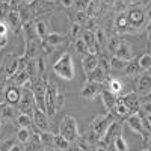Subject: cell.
Segmentation results:
<instances>
[{"label": "cell", "instance_id": "cell-10", "mask_svg": "<svg viewBox=\"0 0 151 151\" xmlns=\"http://www.w3.org/2000/svg\"><path fill=\"white\" fill-rule=\"evenodd\" d=\"M103 91L101 83H95V82H88L83 85L82 91H80V97L85 100H94L97 95H100V92Z\"/></svg>", "mask_w": 151, "mask_h": 151}, {"label": "cell", "instance_id": "cell-48", "mask_svg": "<svg viewBox=\"0 0 151 151\" xmlns=\"http://www.w3.org/2000/svg\"><path fill=\"white\" fill-rule=\"evenodd\" d=\"M141 109H142V112H145V115H151V101L141 104Z\"/></svg>", "mask_w": 151, "mask_h": 151}, {"label": "cell", "instance_id": "cell-19", "mask_svg": "<svg viewBox=\"0 0 151 151\" xmlns=\"http://www.w3.org/2000/svg\"><path fill=\"white\" fill-rule=\"evenodd\" d=\"M40 141L44 151H52L55 148V134L50 132H40Z\"/></svg>", "mask_w": 151, "mask_h": 151}, {"label": "cell", "instance_id": "cell-29", "mask_svg": "<svg viewBox=\"0 0 151 151\" xmlns=\"http://www.w3.org/2000/svg\"><path fill=\"white\" fill-rule=\"evenodd\" d=\"M0 112H2L3 119H14L15 118L14 109H12L11 104H0Z\"/></svg>", "mask_w": 151, "mask_h": 151}, {"label": "cell", "instance_id": "cell-3", "mask_svg": "<svg viewBox=\"0 0 151 151\" xmlns=\"http://www.w3.org/2000/svg\"><path fill=\"white\" fill-rule=\"evenodd\" d=\"M125 14H127V20H129V27L139 29L147 23V15L142 3H132Z\"/></svg>", "mask_w": 151, "mask_h": 151}, {"label": "cell", "instance_id": "cell-11", "mask_svg": "<svg viewBox=\"0 0 151 151\" xmlns=\"http://www.w3.org/2000/svg\"><path fill=\"white\" fill-rule=\"evenodd\" d=\"M6 20H8V26L14 30V33H18L23 29V20H21V14L17 8H11L6 14Z\"/></svg>", "mask_w": 151, "mask_h": 151}, {"label": "cell", "instance_id": "cell-6", "mask_svg": "<svg viewBox=\"0 0 151 151\" xmlns=\"http://www.w3.org/2000/svg\"><path fill=\"white\" fill-rule=\"evenodd\" d=\"M127 125L132 129V132L137 133L144 141H147V132H145V124H144V118L139 115L137 112L132 113V115H129L127 118Z\"/></svg>", "mask_w": 151, "mask_h": 151}, {"label": "cell", "instance_id": "cell-2", "mask_svg": "<svg viewBox=\"0 0 151 151\" xmlns=\"http://www.w3.org/2000/svg\"><path fill=\"white\" fill-rule=\"evenodd\" d=\"M59 133L65 137L67 141H70L71 144H74L76 141L80 137L79 134V129H77V121H76L74 116L71 115H65L60 119L59 124Z\"/></svg>", "mask_w": 151, "mask_h": 151}, {"label": "cell", "instance_id": "cell-60", "mask_svg": "<svg viewBox=\"0 0 151 151\" xmlns=\"http://www.w3.org/2000/svg\"><path fill=\"white\" fill-rule=\"evenodd\" d=\"M144 151H151V150H144Z\"/></svg>", "mask_w": 151, "mask_h": 151}, {"label": "cell", "instance_id": "cell-46", "mask_svg": "<svg viewBox=\"0 0 151 151\" xmlns=\"http://www.w3.org/2000/svg\"><path fill=\"white\" fill-rule=\"evenodd\" d=\"M8 32H9V26L6 21H0V35L2 36H8Z\"/></svg>", "mask_w": 151, "mask_h": 151}, {"label": "cell", "instance_id": "cell-41", "mask_svg": "<svg viewBox=\"0 0 151 151\" xmlns=\"http://www.w3.org/2000/svg\"><path fill=\"white\" fill-rule=\"evenodd\" d=\"M89 5H91V0H74L76 11H88Z\"/></svg>", "mask_w": 151, "mask_h": 151}, {"label": "cell", "instance_id": "cell-25", "mask_svg": "<svg viewBox=\"0 0 151 151\" xmlns=\"http://www.w3.org/2000/svg\"><path fill=\"white\" fill-rule=\"evenodd\" d=\"M42 40H45L50 45H53L55 48L58 47V45H60L62 42H64V35H60V33H58V32H50L45 38H42Z\"/></svg>", "mask_w": 151, "mask_h": 151}, {"label": "cell", "instance_id": "cell-5", "mask_svg": "<svg viewBox=\"0 0 151 151\" xmlns=\"http://www.w3.org/2000/svg\"><path fill=\"white\" fill-rule=\"evenodd\" d=\"M18 106H20V112L21 113L33 116V112H35V98H33L32 89H23L21 91V98H20Z\"/></svg>", "mask_w": 151, "mask_h": 151}, {"label": "cell", "instance_id": "cell-13", "mask_svg": "<svg viewBox=\"0 0 151 151\" xmlns=\"http://www.w3.org/2000/svg\"><path fill=\"white\" fill-rule=\"evenodd\" d=\"M24 55H26L27 59H36L38 56L41 55V40H40V36H35V38L27 40L26 53Z\"/></svg>", "mask_w": 151, "mask_h": 151}, {"label": "cell", "instance_id": "cell-37", "mask_svg": "<svg viewBox=\"0 0 151 151\" xmlns=\"http://www.w3.org/2000/svg\"><path fill=\"white\" fill-rule=\"evenodd\" d=\"M27 79H30V74L27 73L26 68H24V70H21L20 73L15 74V85H17V86H21Z\"/></svg>", "mask_w": 151, "mask_h": 151}, {"label": "cell", "instance_id": "cell-56", "mask_svg": "<svg viewBox=\"0 0 151 151\" xmlns=\"http://www.w3.org/2000/svg\"><path fill=\"white\" fill-rule=\"evenodd\" d=\"M148 145H150V148H151V134L148 136Z\"/></svg>", "mask_w": 151, "mask_h": 151}, {"label": "cell", "instance_id": "cell-55", "mask_svg": "<svg viewBox=\"0 0 151 151\" xmlns=\"http://www.w3.org/2000/svg\"><path fill=\"white\" fill-rule=\"evenodd\" d=\"M147 119H148V122H150V129H151V115H147Z\"/></svg>", "mask_w": 151, "mask_h": 151}, {"label": "cell", "instance_id": "cell-8", "mask_svg": "<svg viewBox=\"0 0 151 151\" xmlns=\"http://www.w3.org/2000/svg\"><path fill=\"white\" fill-rule=\"evenodd\" d=\"M121 133H122V125H121V122L112 121V122L109 124V127L106 129V132L103 133V136L100 137V141H101L104 145H110V144H113V141L116 139V136L121 134Z\"/></svg>", "mask_w": 151, "mask_h": 151}, {"label": "cell", "instance_id": "cell-57", "mask_svg": "<svg viewBox=\"0 0 151 151\" xmlns=\"http://www.w3.org/2000/svg\"><path fill=\"white\" fill-rule=\"evenodd\" d=\"M21 2H23V3H30L32 0H21Z\"/></svg>", "mask_w": 151, "mask_h": 151}, {"label": "cell", "instance_id": "cell-31", "mask_svg": "<svg viewBox=\"0 0 151 151\" xmlns=\"http://www.w3.org/2000/svg\"><path fill=\"white\" fill-rule=\"evenodd\" d=\"M32 116L30 115H24V113H20V115L17 116V124L20 125V127H26V129H30L32 125Z\"/></svg>", "mask_w": 151, "mask_h": 151}, {"label": "cell", "instance_id": "cell-42", "mask_svg": "<svg viewBox=\"0 0 151 151\" xmlns=\"http://www.w3.org/2000/svg\"><path fill=\"white\" fill-rule=\"evenodd\" d=\"M74 21H76V24H80V26H82L83 23L88 21V14L85 11H77L74 14Z\"/></svg>", "mask_w": 151, "mask_h": 151}, {"label": "cell", "instance_id": "cell-38", "mask_svg": "<svg viewBox=\"0 0 151 151\" xmlns=\"http://www.w3.org/2000/svg\"><path fill=\"white\" fill-rule=\"evenodd\" d=\"M74 50L77 53H80V55H86L88 53V45H86V42L82 40V38H79V40L74 41Z\"/></svg>", "mask_w": 151, "mask_h": 151}, {"label": "cell", "instance_id": "cell-1", "mask_svg": "<svg viewBox=\"0 0 151 151\" xmlns=\"http://www.w3.org/2000/svg\"><path fill=\"white\" fill-rule=\"evenodd\" d=\"M53 73L58 77L64 79V80H73L76 76V70H74V60L70 52H65L55 64H53Z\"/></svg>", "mask_w": 151, "mask_h": 151}, {"label": "cell", "instance_id": "cell-35", "mask_svg": "<svg viewBox=\"0 0 151 151\" xmlns=\"http://www.w3.org/2000/svg\"><path fill=\"white\" fill-rule=\"evenodd\" d=\"M82 33H83V29H82L80 24L73 23L71 27H70V36H71V40H74V41L79 40V36H82Z\"/></svg>", "mask_w": 151, "mask_h": 151}, {"label": "cell", "instance_id": "cell-23", "mask_svg": "<svg viewBox=\"0 0 151 151\" xmlns=\"http://www.w3.org/2000/svg\"><path fill=\"white\" fill-rule=\"evenodd\" d=\"M55 148L60 150V151H71V142L67 141L60 133L55 134Z\"/></svg>", "mask_w": 151, "mask_h": 151}, {"label": "cell", "instance_id": "cell-14", "mask_svg": "<svg viewBox=\"0 0 151 151\" xmlns=\"http://www.w3.org/2000/svg\"><path fill=\"white\" fill-rule=\"evenodd\" d=\"M118 101H121L122 104H125L129 107L130 112H137L141 109V101H139V95H137L136 92H129V94H125L124 97L121 98H116Z\"/></svg>", "mask_w": 151, "mask_h": 151}, {"label": "cell", "instance_id": "cell-49", "mask_svg": "<svg viewBox=\"0 0 151 151\" xmlns=\"http://www.w3.org/2000/svg\"><path fill=\"white\" fill-rule=\"evenodd\" d=\"M6 76H2L0 74V92H3L5 89H6Z\"/></svg>", "mask_w": 151, "mask_h": 151}, {"label": "cell", "instance_id": "cell-40", "mask_svg": "<svg viewBox=\"0 0 151 151\" xmlns=\"http://www.w3.org/2000/svg\"><path fill=\"white\" fill-rule=\"evenodd\" d=\"M98 64H100L98 67L101 68L106 74H107V73H109V70L112 68V67H110V58H106V56H100V59H98Z\"/></svg>", "mask_w": 151, "mask_h": 151}, {"label": "cell", "instance_id": "cell-26", "mask_svg": "<svg viewBox=\"0 0 151 151\" xmlns=\"http://www.w3.org/2000/svg\"><path fill=\"white\" fill-rule=\"evenodd\" d=\"M122 82L121 80H118V79H110L109 80V85H107V91H110L113 95H118V94H121V91H122Z\"/></svg>", "mask_w": 151, "mask_h": 151}, {"label": "cell", "instance_id": "cell-47", "mask_svg": "<svg viewBox=\"0 0 151 151\" xmlns=\"http://www.w3.org/2000/svg\"><path fill=\"white\" fill-rule=\"evenodd\" d=\"M118 44H119V42H118V41L115 40V38H113V40H110V41H109V42H107L106 45H107V48H109V50H112V52L115 53V50H116Z\"/></svg>", "mask_w": 151, "mask_h": 151}, {"label": "cell", "instance_id": "cell-32", "mask_svg": "<svg viewBox=\"0 0 151 151\" xmlns=\"http://www.w3.org/2000/svg\"><path fill=\"white\" fill-rule=\"evenodd\" d=\"M125 74H129V76H134L137 71L141 70V67H139V64H137V60H134V59H132V60H129L127 62V65H125Z\"/></svg>", "mask_w": 151, "mask_h": 151}, {"label": "cell", "instance_id": "cell-12", "mask_svg": "<svg viewBox=\"0 0 151 151\" xmlns=\"http://www.w3.org/2000/svg\"><path fill=\"white\" fill-rule=\"evenodd\" d=\"M32 119H33V125L36 129H40L41 132H50V121H48V115L45 112L35 109Z\"/></svg>", "mask_w": 151, "mask_h": 151}, {"label": "cell", "instance_id": "cell-27", "mask_svg": "<svg viewBox=\"0 0 151 151\" xmlns=\"http://www.w3.org/2000/svg\"><path fill=\"white\" fill-rule=\"evenodd\" d=\"M30 136H32V132L30 129H26V127H20L18 132H17V141L20 144H27V141L30 139Z\"/></svg>", "mask_w": 151, "mask_h": 151}, {"label": "cell", "instance_id": "cell-30", "mask_svg": "<svg viewBox=\"0 0 151 151\" xmlns=\"http://www.w3.org/2000/svg\"><path fill=\"white\" fill-rule=\"evenodd\" d=\"M113 147H115L116 151H129V145H127V142H125L122 133L118 134V136H116V139L113 141Z\"/></svg>", "mask_w": 151, "mask_h": 151}, {"label": "cell", "instance_id": "cell-43", "mask_svg": "<svg viewBox=\"0 0 151 151\" xmlns=\"http://www.w3.org/2000/svg\"><path fill=\"white\" fill-rule=\"evenodd\" d=\"M41 52H42L44 55H50V53L55 52V47L50 45L45 40H41Z\"/></svg>", "mask_w": 151, "mask_h": 151}, {"label": "cell", "instance_id": "cell-28", "mask_svg": "<svg viewBox=\"0 0 151 151\" xmlns=\"http://www.w3.org/2000/svg\"><path fill=\"white\" fill-rule=\"evenodd\" d=\"M94 35H95V41H97L98 47H106V44H107L106 30H104V29H101V27H98V29L94 32Z\"/></svg>", "mask_w": 151, "mask_h": 151}, {"label": "cell", "instance_id": "cell-51", "mask_svg": "<svg viewBox=\"0 0 151 151\" xmlns=\"http://www.w3.org/2000/svg\"><path fill=\"white\" fill-rule=\"evenodd\" d=\"M8 44V36H2L0 35V50H3Z\"/></svg>", "mask_w": 151, "mask_h": 151}, {"label": "cell", "instance_id": "cell-22", "mask_svg": "<svg viewBox=\"0 0 151 151\" xmlns=\"http://www.w3.org/2000/svg\"><path fill=\"white\" fill-rule=\"evenodd\" d=\"M48 21L45 20H38L35 23V32H36V36H40V38H45L48 33H50V29H48Z\"/></svg>", "mask_w": 151, "mask_h": 151}, {"label": "cell", "instance_id": "cell-7", "mask_svg": "<svg viewBox=\"0 0 151 151\" xmlns=\"http://www.w3.org/2000/svg\"><path fill=\"white\" fill-rule=\"evenodd\" d=\"M21 59H23V55L21 56H18L15 53L5 55V73H6L8 77H12L14 74H17L20 71Z\"/></svg>", "mask_w": 151, "mask_h": 151}, {"label": "cell", "instance_id": "cell-9", "mask_svg": "<svg viewBox=\"0 0 151 151\" xmlns=\"http://www.w3.org/2000/svg\"><path fill=\"white\" fill-rule=\"evenodd\" d=\"M112 115L110 113H104V115H100L97 116L92 122H91V130L98 136V137H101L103 133L106 132V129L109 127V124L112 122Z\"/></svg>", "mask_w": 151, "mask_h": 151}, {"label": "cell", "instance_id": "cell-44", "mask_svg": "<svg viewBox=\"0 0 151 151\" xmlns=\"http://www.w3.org/2000/svg\"><path fill=\"white\" fill-rule=\"evenodd\" d=\"M15 139L17 137H11V139H6L2 142V145H0V151H9L11 147L15 145Z\"/></svg>", "mask_w": 151, "mask_h": 151}, {"label": "cell", "instance_id": "cell-15", "mask_svg": "<svg viewBox=\"0 0 151 151\" xmlns=\"http://www.w3.org/2000/svg\"><path fill=\"white\" fill-rule=\"evenodd\" d=\"M97 67H98V58H97V55H91V53L83 55V58H82V68H83V73H85L86 77Z\"/></svg>", "mask_w": 151, "mask_h": 151}, {"label": "cell", "instance_id": "cell-59", "mask_svg": "<svg viewBox=\"0 0 151 151\" xmlns=\"http://www.w3.org/2000/svg\"><path fill=\"white\" fill-rule=\"evenodd\" d=\"M47 2H53V0H47Z\"/></svg>", "mask_w": 151, "mask_h": 151}, {"label": "cell", "instance_id": "cell-4", "mask_svg": "<svg viewBox=\"0 0 151 151\" xmlns=\"http://www.w3.org/2000/svg\"><path fill=\"white\" fill-rule=\"evenodd\" d=\"M59 94V86L50 80L45 83V106H47V115L48 116H55L56 115V97Z\"/></svg>", "mask_w": 151, "mask_h": 151}, {"label": "cell", "instance_id": "cell-17", "mask_svg": "<svg viewBox=\"0 0 151 151\" xmlns=\"http://www.w3.org/2000/svg\"><path fill=\"white\" fill-rule=\"evenodd\" d=\"M20 98H21V91L17 89L15 85H8L5 89V100L8 101V104H11V106L18 104Z\"/></svg>", "mask_w": 151, "mask_h": 151}, {"label": "cell", "instance_id": "cell-54", "mask_svg": "<svg viewBox=\"0 0 151 151\" xmlns=\"http://www.w3.org/2000/svg\"><path fill=\"white\" fill-rule=\"evenodd\" d=\"M9 151H23V150H21V145L15 144L14 147H11V148H9Z\"/></svg>", "mask_w": 151, "mask_h": 151}, {"label": "cell", "instance_id": "cell-53", "mask_svg": "<svg viewBox=\"0 0 151 151\" xmlns=\"http://www.w3.org/2000/svg\"><path fill=\"white\" fill-rule=\"evenodd\" d=\"M147 40H148V44L151 45V24L147 27Z\"/></svg>", "mask_w": 151, "mask_h": 151}, {"label": "cell", "instance_id": "cell-45", "mask_svg": "<svg viewBox=\"0 0 151 151\" xmlns=\"http://www.w3.org/2000/svg\"><path fill=\"white\" fill-rule=\"evenodd\" d=\"M64 104H65V94L59 92V94H58V97H56V104H55L56 112H58V110H60L62 107H64Z\"/></svg>", "mask_w": 151, "mask_h": 151}, {"label": "cell", "instance_id": "cell-39", "mask_svg": "<svg viewBox=\"0 0 151 151\" xmlns=\"http://www.w3.org/2000/svg\"><path fill=\"white\" fill-rule=\"evenodd\" d=\"M125 65H127V62L122 60V59H119V58H116L115 55L110 58V67H112V68H115V70H124Z\"/></svg>", "mask_w": 151, "mask_h": 151}, {"label": "cell", "instance_id": "cell-24", "mask_svg": "<svg viewBox=\"0 0 151 151\" xmlns=\"http://www.w3.org/2000/svg\"><path fill=\"white\" fill-rule=\"evenodd\" d=\"M106 76H107V74H106L101 68L97 67V68L86 77V80H88V82H95V83H103L104 79H106Z\"/></svg>", "mask_w": 151, "mask_h": 151}, {"label": "cell", "instance_id": "cell-34", "mask_svg": "<svg viewBox=\"0 0 151 151\" xmlns=\"http://www.w3.org/2000/svg\"><path fill=\"white\" fill-rule=\"evenodd\" d=\"M137 64H139L141 70H150L151 68V55L144 53L139 59H137Z\"/></svg>", "mask_w": 151, "mask_h": 151}, {"label": "cell", "instance_id": "cell-18", "mask_svg": "<svg viewBox=\"0 0 151 151\" xmlns=\"http://www.w3.org/2000/svg\"><path fill=\"white\" fill-rule=\"evenodd\" d=\"M151 94V74H142L137 80V95Z\"/></svg>", "mask_w": 151, "mask_h": 151}, {"label": "cell", "instance_id": "cell-21", "mask_svg": "<svg viewBox=\"0 0 151 151\" xmlns=\"http://www.w3.org/2000/svg\"><path fill=\"white\" fill-rule=\"evenodd\" d=\"M35 62H36V73H38V76H40V77L47 76V68H48V65H47V55L41 53L35 59Z\"/></svg>", "mask_w": 151, "mask_h": 151}, {"label": "cell", "instance_id": "cell-36", "mask_svg": "<svg viewBox=\"0 0 151 151\" xmlns=\"http://www.w3.org/2000/svg\"><path fill=\"white\" fill-rule=\"evenodd\" d=\"M115 24L118 29H125L129 27V20H127V14L125 12H121V14H118L116 20H115Z\"/></svg>", "mask_w": 151, "mask_h": 151}, {"label": "cell", "instance_id": "cell-20", "mask_svg": "<svg viewBox=\"0 0 151 151\" xmlns=\"http://www.w3.org/2000/svg\"><path fill=\"white\" fill-rule=\"evenodd\" d=\"M100 97L103 98V104H104L106 110H113V107H115V104H116V95H113L107 89H103L101 92H100Z\"/></svg>", "mask_w": 151, "mask_h": 151}, {"label": "cell", "instance_id": "cell-52", "mask_svg": "<svg viewBox=\"0 0 151 151\" xmlns=\"http://www.w3.org/2000/svg\"><path fill=\"white\" fill-rule=\"evenodd\" d=\"M106 147H107V145H104L101 141H98V144H97V147H95V151H106Z\"/></svg>", "mask_w": 151, "mask_h": 151}, {"label": "cell", "instance_id": "cell-58", "mask_svg": "<svg viewBox=\"0 0 151 151\" xmlns=\"http://www.w3.org/2000/svg\"><path fill=\"white\" fill-rule=\"evenodd\" d=\"M2 124H3V119H2V116H0V129H2Z\"/></svg>", "mask_w": 151, "mask_h": 151}, {"label": "cell", "instance_id": "cell-16", "mask_svg": "<svg viewBox=\"0 0 151 151\" xmlns=\"http://www.w3.org/2000/svg\"><path fill=\"white\" fill-rule=\"evenodd\" d=\"M115 56L125 60V62H129L133 59V52H132V45L129 42H125V41H119L116 50H115Z\"/></svg>", "mask_w": 151, "mask_h": 151}, {"label": "cell", "instance_id": "cell-33", "mask_svg": "<svg viewBox=\"0 0 151 151\" xmlns=\"http://www.w3.org/2000/svg\"><path fill=\"white\" fill-rule=\"evenodd\" d=\"M113 112H115L118 116H129V115H130V110H129V107L125 106V104H122L121 101H118V100H116V104H115V107H113Z\"/></svg>", "mask_w": 151, "mask_h": 151}, {"label": "cell", "instance_id": "cell-50", "mask_svg": "<svg viewBox=\"0 0 151 151\" xmlns=\"http://www.w3.org/2000/svg\"><path fill=\"white\" fill-rule=\"evenodd\" d=\"M60 6H64V8H73L74 6V0H60Z\"/></svg>", "mask_w": 151, "mask_h": 151}]
</instances>
